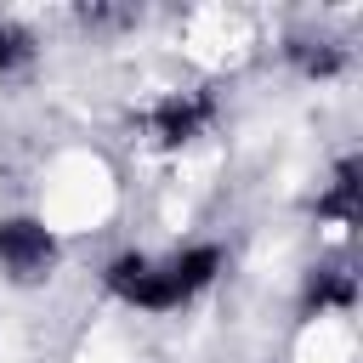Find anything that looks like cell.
<instances>
[{
  "instance_id": "obj_1",
  "label": "cell",
  "mask_w": 363,
  "mask_h": 363,
  "mask_svg": "<svg viewBox=\"0 0 363 363\" xmlns=\"http://www.w3.org/2000/svg\"><path fill=\"white\" fill-rule=\"evenodd\" d=\"M108 284H113L125 301H136V306H176V301H187L182 284L170 278V267L153 272L142 255H119V261L108 267Z\"/></svg>"
},
{
  "instance_id": "obj_2",
  "label": "cell",
  "mask_w": 363,
  "mask_h": 363,
  "mask_svg": "<svg viewBox=\"0 0 363 363\" xmlns=\"http://www.w3.org/2000/svg\"><path fill=\"white\" fill-rule=\"evenodd\" d=\"M51 255H57V244L40 221H6L0 227V267H11L17 278H40L51 267Z\"/></svg>"
},
{
  "instance_id": "obj_3",
  "label": "cell",
  "mask_w": 363,
  "mask_h": 363,
  "mask_svg": "<svg viewBox=\"0 0 363 363\" xmlns=\"http://www.w3.org/2000/svg\"><path fill=\"white\" fill-rule=\"evenodd\" d=\"M199 119H204V102H199V96H170V102L153 113V125H159L164 142H187V136L199 130Z\"/></svg>"
},
{
  "instance_id": "obj_4",
  "label": "cell",
  "mask_w": 363,
  "mask_h": 363,
  "mask_svg": "<svg viewBox=\"0 0 363 363\" xmlns=\"http://www.w3.org/2000/svg\"><path fill=\"white\" fill-rule=\"evenodd\" d=\"M216 267H221V255H216V250H187V255L170 267V278L182 284V295H193V289H204V284L216 278Z\"/></svg>"
},
{
  "instance_id": "obj_5",
  "label": "cell",
  "mask_w": 363,
  "mask_h": 363,
  "mask_svg": "<svg viewBox=\"0 0 363 363\" xmlns=\"http://www.w3.org/2000/svg\"><path fill=\"white\" fill-rule=\"evenodd\" d=\"M318 210H323V216H340V221H357V164H352V159L340 164V182H335V193H329Z\"/></svg>"
},
{
  "instance_id": "obj_6",
  "label": "cell",
  "mask_w": 363,
  "mask_h": 363,
  "mask_svg": "<svg viewBox=\"0 0 363 363\" xmlns=\"http://www.w3.org/2000/svg\"><path fill=\"white\" fill-rule=\"evenodd\" d=\"M352 295H357V289H352L346 272H318L312 289H306V306H312V312H318V306H352Z\"/></svg>"
},
{
  "instance_id": "obj_7",
  "label": "cell",
  "mask_w": 363,
  "mask_h": 363,
  "mask_svg": "<svg viewBox=\"0 0 363 363\" xmlns=\"http://www.w3.org/2000/svg\"><path fill=\"white\" fill-rule=\"evenodd\" d=\"M28 57V34L17 23H0V68H17Z\"/></svg>"
}]
</instances>
